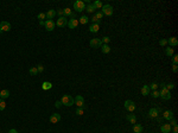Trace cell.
<instances>
[{
	"instance_id": "6da1fadb",
	"label": "cell",
	"mask_w": 178,
	"mask_h": 133,
	"mask_svg": "<svg viewBox=\"0 0 178 133\" xmlns=\"http://www.w3.org/2000/svg\"><path fill=\"white\" fill-rule=\"evenodd\" d=\"M61 101H62V105L70 107V106L74 105V97L70 96V95H63L62 99H61Z\"/></svg>"
},
{
	"instance_id": "7a4b0ae2",
	"label": "cell",
	"mask_w": 178,
	"mask_h": 133,
	"mask_svg": "<svg viewBox=\"0 0 178 133\" xmlns=\"http://www.w3.org/2000/svg\"><path fill=\"white\" fill-rule=\"evenodd\" d=\"M74 10L76 11V12H82L86 10V4H84V1L82 0H77L74 2Z\"/></svg>"
},
{
	"instance_id": "3957f363",
	"label": "cell",
	"mask_w": 178,
	"mask_h": 133,
	"mask_svg": "<svg viewBox=\"0 0 178 133\" xmlns=\"http://www.w3.org/2000/svg\"><path fill=\"white\" fill-rule=\"evenodd\" d=\"M101 12L105 16H112L113 12H114V8H113L112 5H103L102 8H101Z\"/></svg>"
},
{
	"instance_id": "277c9868",
	"label": "cell",
	"mask_w": 178,
	"mask_h": 133,
	"mask_svg": "<svg viewBox=\"0 0 178 133\" xmlns=\"http://www.w3.org/2000/svg\"><path fill=\"white\" fill-rule=\"evenodd\" d=\"M159 96L161 97L163 100H170V99H171V93H170V90H167L165 87H164V88L160 89Z\"/></svg>"
},
{
	"instance_id": "5b68a950",
	"label": "cell",
	"mask_w": 178,
	"mask_h": 133,
	"mask_svg": "<svg viewBox=\"0 0 178 133\" xmlns=\"http://www.w3.org/2000/svg\"><path fill=\"white\" fill-rule=\"evenodd\" d=\"M74 103H76V106L78 108H84V99L82 95H77L74 99Z\"/></svg>"
},
{
	"instance_id": "8992f818",
	"label": "cell",
	"mask_w": 178,
	"mask_h": 133,
	"mask_svg": "<svg viewBox=\"0 0 178 133\" xmlns=\"http://www.w3.org/2000/svg\"><path fill=\"white\" fill-rule=\"evenodd\" d=\"M44 26H45V30L46 31H53L56 27V23L53 20H45L44 22Z\"/></svg>"
},
{
	"instance_id": "52a82bcc",
	"label": "cell",
	"mask_w": 178,
	"mask_h": 133,
	"mask_svg": "<svg viewBox=\"0 0 178 133\" xmlns=\"http://www.w3.org/2000/svg\"><path fill=\"white\" fill-rule=\"evenodd\" d=\"M124 106H125V108L127 109L128 112H133V111L135 109V103L133 102L132 100H126V101H125V103H124Z\"/></svg>"
},
{
	"instance_id": "ba28073f",
	"label": "cell",
	"mask_w": 178,
	"mask_h": 133,
	"mask_svg": "<svg viewBox=\"0 0 178 133\" xmlns=\"http://www.w3.org/2000/svg\"><path fill=\"white\" fill-rule=\"evenodd\" d=\"M90 48L93 49H96V48H101V45H102V42H101V39L99 38H93L91 41H90Z\"/></svg>"
},
{
	"instance_id": "9c48e42d",
	"label": "cell",
	"mask_w": 178,
	"mask_h": 133,
	"mask_svg": "<svg viewBox=\"0 0 178 133\" xmlns=\"http://www.w3.org/2000/svg\"><path fill=\"white\" fill-rule=\"evenodd\" d=\"M57 26L58 27H64V26H67L68 25V22H67V17H59L58 19H57Z\"/></svg>"
},
{
	"instance_id": "30bf717a",
	"label": "cell",
	"mask_w": 178,
	"mask_h": 133,
	"mask_svg": "<svg viewBox=\"0 0 178 133\" xmlns=\"http://www.w3.org/2000/svg\"><path fill=\"white\" fill-rule=\"evenodd\" d=\"M0 30H2V32L11 30V24L8 22H0Z\"/></svg>"
},
{
	"instance_id": "8fae6325",
	"label": "cell",
	"mask_w": 178,
	"mask_h": 133,
	"mask_svg": "<svg viewBox=\"0 0 178 133\" xmlns=\"http://www.w3.org/2000/svg\"><path fill=\"white\" fill-rule=\"evenodd\" d=\"M59 121H61V115H59L58 113H53V114H51V116H50V122L57 124V122H59Z\"/></svg>"
},
{
	"instance_id": "7c38bea8",
	"label": "cell",
	"mask_w": 178,
	"mask_h": 133,
	"mask_svg": "<svg viewBox=\"0 0 178 133\" xmlns=\"http://www.w3.org/2000/svg\"><path fill=\"white\" fill-rule=\"evenodd\" d=\"M78 24H80V23H78V20H77V19H75V18L70 19V20L68 22V27H69V29H76Z\"/></svg>"
},
{
	"instance_id": "4fadbf2b",
	"label": "cell",
	"mask_w": 178,
	"mask_h": 133,
	"mask_svg": "<svg viewBox=\"0 0 178 133\" xmlns=\"http://www.w3.org/2000/svg\"><path fill=\"white\" fill-rule=\"evenodd\" d=\"M56 14H57L56 10H49V11L45 13L47 20H52V18H55V16H56Z\"/></svg>"
},
{
	"instance_id": "5bb4252c",
	"label": "cell",
	"mask_w": 178,
	"mask_h": 133,
	"mask_svg": "<svg viewBox=\"0 0 178 133\" xmlns=\"http://www.w3.org/2000/svg\"><path fill=\"white\" fill-rule=\"evenodd\" d=\"M160 130H161V133H170L171 132V125L170 124H164V125H161Z\"/></svg>"
},
{
	"instance_id": "9a60e30c",
	"label": "cell",
	"mask_w": 178,
	"mask_h": 133,
	"mask_svg": "<svg viewBox=\"0 0 178 133\" xmlns=\"http://www.w3.org/2000/svg\"><path fill=\"white\" fill-rule=\"evenodd\" d=\"M100 30V25L99 24H91L89 26V31L90 32H93V33H96V32H99Z\"/></svg>"
},
{
	"instance_id": "2e32d148",
	"label": "cell",
	"mask_w": 178,
	"mask_h": 133,
	"mask_svg": "<svg viewBox=\"0 0 178 133\" xmlns=\"http://www.w3.org/2000/svg\"><path fill=\"white\" fill-rule=\"evenodd\" d=\"M167 43L170 44V46H177L178 45V39L176 37H171L167 39Z\"/></svg>"
},
{
	"instance_id": "e0dca14e",
	"label": "cell",
	"mask_w": 178,
	"mask_h": 133,
	"mask_svg": "<svg viewBox=\"0 0 178 133\" xmlns=\"http://www.w3.org/2000/svg\"><path fill=\"white\" fill-rule=\"evenodd\" d=\"M148 116H150V118H157V116H158V109L151 108L148 111Z\"/></svg>"
},
{
	"instance_id": "ac0fdd59",
	"label": "cell",
	"mask_w": 178,
	"mask_h": 133,
	"mask_svg": "<svg viewBox=\"0 0 178 133\" xmlns=\"http://www.w3.org/2000/svg\"><path fill=\"white\" fill-rule=\"evenodd\" d=\"M163 116H164V119H166V120H171V119H173V113H172L171 111H165Z\"/></svg>"
},
{
	"instance_id": "d6986e66",
	"label": "cell",
	"mask_w": 178,
	"mask_h": 133,
	"mask_svg": "<svg viewBox=\"0 0 178 133\" xmlns=\"http://www.w3.org/2000/svg\"><path fill=\"white\" fill-rule=\"evenodd\" d=\"M101 51H102L103 54H109V52H111V46H109L108 44H102V45H101Z\"/></svg>"
},
{
	"instance_id": "ffe728a7",
	"label": "cell",
	"mask_w": 178,
	"mask_h": 133,
	"mask_svg": "<svg viewBox=\"0 0 178 133\" xmlns=\"http://www.w3.org/2000/svg\"><path fill=\"white\" fill-rule=\"evenodd\" d=\"M7 97H10V90H7V89H4V90L0 91V99H7Z\"/></svg>"
},
{
	"instance_id": "44dd1931",
	"label": "cell",
	"mask_w": 178,
	"mask_h": 133,
	"mask_svg": "<svg viewBox=\"0 0 178 133\" xmlns=\"http://www.w3.org/2000/svg\"><path fill=\"white\" fill-rule=\"evenodd\" d=\"M150 91H151V89H150V87H148V86H142V88H141V94L144 95V96L148 95V94H150Z\"/></svg>"
},
{
	"instance_id": "7402d4cb",
	"label": "cell",
	"mask_w": 178,
	"mask_h": 133,
	"mask_svg": "<svg viewBox=\"0 0 178 133\" xmlns=\"http://www.w3.org/2000/svg\"><path fill=\"white\" fill-rule=\"evenodd\" d=\"M42 88H43V90H49V89L52 88V83L51 82H43Z\"/></svg>"
},
{
	"instance_id": "603a6c76",
	"label": "cell",
	"mask_w": 178,
	"mask_h": 133,
	"mask_svg": "<svg viewBox=\"0 0 178 133\" xmlns=\"http://www.w3.org/2000/svg\"><path fill=\"white\" fill-rule=\"evenodd\" d=\"M133 131H134V133H141L142 132V126L140 125V124H134Z\"/></svg>"
},
{
	"instance_id": "cb8c5ba5",
	"label": "cell",
	"mask_w": 178,
	"mask_h": 133,
	"mask_svg": "<svg viewBox=\"0 0 178 133\" xmlns=\"http://www.w3.org/2000/svg\"><path fill=\"white\" fill-rule=\"evenodd\" d=\"M127 120L130 121L131 124H135L136 122V118L134 114H128L127 115Z\"/></svg>"
},
{
	"instance_id": "d4e9b609",
	"label": "cell",
	"mask_w": 178,
	"mask_h": 133,
	"mask_svg": "<svg viewBox=\"0 0 178 133\" xmlns=\"http://www.w3.org/2000/svg\"><path fill=\"white\" fill-rule=\"evenodd\" d=\"M95 10H96V8L94 7V5H93V4H89L88 6L86 7V11H87L88 13H94Z\"/></svg>"
},
{
	"instance_id": "484cf974",
	"label": "cell",
	"mask_w": 178,
	"mask_h": 133,
	"mask_svg": "<svg viewBox=\"0 0 178 133\" xmlns=\"http://www.w3.org/2000/svg\"><path fill=\"white\" fill-rule=\"evenodd\" d=\"M88 22H89V18L87 16H82V17L80 18V20H78V23H81V24H83V25H86Z\"/></svg>"
},
{
	"instance_id": "4316f807",
	"label": "cell",
	"mask_w": 178,
	"mask_h": 133,
	"mask_svg": "<svg viewBox=\"0 0 178 133\" xmlns=\"http://www.w3.org/2000/svg\"><path fill=\"white\" fill-rule=\"evenodd\" d=\"M165 54H166V56H169V57H172L173 56V49L170 46V48H166V50H165Z\"/></svg>"
},
{
	"instance_id": "83f0119b",
	"label": "cell",
	"mask_w": 178,
	"mask_h": 133,
	"mask_svg": "<svg viewBox=\"0 0 178 133\" xmlns=\"http://www.w3.org/2000/svg\"><path fill=\"white\" fill-rule=\"evenodd\" d=\"M93 5H94V7H95V8H102V6H103V4L101 2L100 0H96V1H95V2L93 4Z\"/></svg>"
},
{
	"instance_id": "f1b7e54d",
	"label": "cell",
	"mask_w": 178,
	"mask_h": 133,
	"mask_svg": "<svg viewBox=\"0 0 178 133\" xmlns=\"http://www.w3.org/2000/svg\"><path fill=\"white\" fill-rule=\"evenodd\" d=\"M63 12H64V16H65V17H68V16L70 17L71 14H72V11H71L70 8H68V7H67V8H64V10H63Z\"/></svg>"
},
{
	"instance_id": "f546056e",
	"label": "cell",
	"mask_w": 178,
	"mask_h": 133,
	"mask_svg": "<svg viewBox=\"0 0 178 133\" xmlns=\"http://www.w3.org/2000/svg\"><path fill=\"white\" fill-rule=\"evenodd\" d=\"M94 17L97 19V20H100V22H101V19L103 18V14H102V12H95Z\"/></svg>"
},
{
	"instance_id": "4dcf8cb0",
	"label": "cell",
	"mask_w": 178,
	"mask_h": 133,
	"mask_svg": "<svg viewBox=\"0 0 178 133\" xmlns=\"http://www.w3.org/2000/svg\"><path fill=\"white\" fill-rule=\"evenodd\" d=\"M29 73L31 74V75H33V76H35V75H37V74H38V70H37V68H36V66H33V68H31V69L29 70Z\"/></svg>"
},
{
	"instance_id": "1f68e13d",
	"label": "cell",
	"mask_w": 178,
	"mask_h": 133,
	"mask_svg": "<svg viewBox=\"0 0 178 133\" xmlns=\"http://www.w3.org/2000/svg\"><path fill=\"white\" fill-rule=\"evenodd\" d=\"M5 108H6V102L2 99H0V111H4Z\"/></svg>"
},
{
	"instance_id": "d6a6232c",
	"label": "cell",
	"mask_w": 178,
	"mask_h": 133,
	"mask_svg": "<svg viewBox=\"0 0 178 133\" xmlns=\"http://www.w3.org/2000/svg\"><path fill=\"white\" fill-rule=\"evenodd\" d=\"M38 19H39V22H44V19H46L45 13H39L38 14Z\"/></svg>"
},
{
	"instance_id": "836d02e7",
	"label": "cell",
	"mask_w": 178,
	"mask_h": 133,
	"mask_svg": "<svg viewBox=\"0 0 178 133\" xmlns=\"http://www.w3.org/2000/svg\"><path fill=\"white\" fill-rule=\"evenodd\" d=\"M101 42H102V44H108V43L111 42V38H109V37H103V38L101 39Z\"/></svg>"
},
{
	"instance_id": "e575fe53",
	"label": "cell",
	"mask_w": 178,
	"mask_h": 133,
	"mask_svg": "<svg viewBox=\"0 0 178 133\" xmlns=\"http://www.w3.org/2000/svg\"><path fill=\"white\" fill-rule=\"evenodd\" d=\"M165 88L167 89V90H171V89H173V88H175V85H173V83H169V85H165Z\"/></svg>"
},
{
	"instance_id": "d590c367",
	"label": "cell",
	"mask_w": 178,
	"mask_h": 133,
	"mask_svg": "<svg viewBox=\"0 0 178 133\" xmlns=\"http://www.w3.org/2000/svg\"><path fill=\"white\" fill-rule=\"evenodd\" d=\"M172 62H173V64H177L178 63V55H173V56H172Z\"/></svg>"
},
{
	"instance_id": "8d00e7d4",
	"label": "cell",
	"mask_w": 178,
	"mask_h": 133,
	"mask_svg": "<svg viewBox=\"0 0 178 133\" xmlns=\"http://www.w3.org/2000/svg\"><path fill=\"white\" fill-rule=\"evenodd\" d=\"M150 87V89H152V90H157V88H158V85L157 83H152L151 86H148Z\"/></svg>"
},
{
	"instance_id": "74e56055",
	"label": "cell",
	"mask_w": 178,
	"mask_h": 133,
	"mask_svg": "<svg viewBox=\"0 0 178 133\" xmlns=\"http://www.w3.org/2000/svg\"><path fill=\"white\" fill-rule=\"evenodd\" d=\"M159 44L161 46H165L166 44H167V39H160L159 41Z\"/></svg>"
},
{
	"instance_id": "f35d334b",
	"label": "cell",
	"mask_w": 178,
	"mask_h": 133,
	"mask_svg": "<svg viewBox=\"0 0 178 133\" xmlns=\"http://www.w3.org/2000/svg\"><path fill=\"white\" fill-rule=\"evenodd\" d=\"M55 107H56V108H61V107H62V101H61V100H59V101H56V102H55Z\"/></svg>"
},
{
	"instance_id": "ab89813d",
	"label": "cell",
	"mask_w": 178,
	"mask_h": 133,
	"mask_svg": "<svg viewBox=\"0 0 178 133\" xmlns=\"http://www.w3.org/2000/svg\"><path fill=\"white\" fill-rule=\"evenodd\" d=\"M152 96L156 99V97H159V91L158 90H153L152 91Z\"/></svg>"
},
{
	"instance_id": "60d3db41",
	"label": "cell",
	"mask_w": 178,
	"mask_h": 133,
	"mask_svg": "<svg viewBox=\"0 0 178 133\" xmlns=\"http://www.w3.org/2000/svg\"><path fill=\"white\" fill-rule=\"evenodd\" d=\"M36 68H37V70H38V73H42V71L44 70V66H42V64H39V66H36Z\"/></svg>"
},
{
	"instance_id": "b9f144b4",
	"label": "cell",
	"mask_w": 178,
	"mask_h": 133,
	"mask_svg": "<svg viewBox=\"0 0 178 133\" xmlns=\"http://www.w3.org/2000/svg\"><path fill=\"white\" fill-rule=\"evenodd\" d=\"M172 70H173V73H177L178 71V66L177 64H172Z\"/></svg>"
},
{
	"instance_id": "7bdbcfd3",
	"label": "cell",
	"mask_w": 178,
	"mask_h": 133,
	"mask_svg": "<svg viewBox=\"0 0 178 133\" xmlns=\"http://www.w3.org/2000/svg\"><path fill=\"white\" fill-rule=\"evenodd\" d=\"M76 114H77V115H82V114H83V108L76 109Z\"/></svg>"
},
{
	"instance_id": "ee69618b",
	"label": "cell",
	"mask_w": 178,
	"mask_h": 133,
	"mask_svg": "<svg viewBox=\"0 0 178 133\" xmlns=\"http://www.w3.org/2000/svg\"><path fill=\"white\" fill-rule=\"evenodd\" d=\"M57 14H59L61 17H64V12H63V10H57Z\"/></svg>"
},
{
	"instance_id": "f6af8a7d",
	"label": "cell",
	"mask_w": 178,
	"mask_h": 133,
	"mask_svg": "<svg viewBox=\"0 0 178 133\" xmlns=\"http://www.w3.org/2000/svg\"><path fill=\"white\" fill-rule=\"evenodd\" d=\"M171 126H176V125H177V120H176V119H171Z\"/></svg>"
},
{
	"instance_id": "bcb514c9",
	"label": "cell",
	"mask_w": 178,
	"mask_h": 133,
	"mask_svg": "<svg viewBox=\"0 0 178 133\" xmlns=\"http://www.w3.org/2000/svg\"><path fill=\"white\" fill-rule=\"evenodd\" d=\"M173 133H178V127H177V125L176 126H173V131H172Z\"/></svg>"
},
{
	"instance_id": "7dc6e473",
	"label": "cell",
	"mask_w": 178,
	"mask_h": 133,
	"mask_svg": "<svg viewBox=\"0 0 178 133\" xmlns=\"http://www.w3.org/2000/svg\"><path fill=\"white\" fill-rule=\"evenodd\" d=\"M8 133H18L17 130H14V128H12V130H10V132Z\"/></svg>"
}]
</instances>
